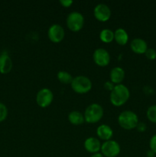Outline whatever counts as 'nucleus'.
Here are the masks:
<instances>
[{
    "mask_svg": "<svg viewBox=\"0 0 156 157\" xmlns=\"http://www.w3.org/2000/svg\"><path fill=\"white\" fill-rule=\"evenodd\" d=\"M129 96V90L126 86L122 84H116L110 92V102L113 105L120 107L127 102Z\"/></svg>",
    "mask_w": 156,
    "mask_h": 157,
    "instance_id": "nucleus-1",
    "label": "nucleus"
},
{
    "mask_svg": "<svg viewBox=\"0 0 156 157\" xmlns=\"http://www.w3.org/2000/svg\"><path fill=\"white\" fill-rule=\"evenodd\" d=\"M118 123L125 130H132L136 128V126L139 124V118L137 114L132 110H125L118 117Z\"/></svg>",
    "mask_w": 156,
    "mask_h": 157,
    "instance_id": "nucleus-2",
    "label": "nucleus"
},
{
    "mask_svg": "<svg viewBox=\"0 0 156 157\" xmlns=\"http://www.w3.org/2000/svg\"><path fill=\"white\" fill-rule=\"evenodd\" d=\"M103 108L100 104H96V103L90 104L86 108L85 112H84V115L85 121L89 124L97 123L102 119L103 117Z\"/></svg>",
    "mask_w": 156,
    "mask_h": 157,
    "instance_id": "nucleus-3",
    "label": "nucleus"
},
{
    "mask_svg": "<svg viewBox=\"0 0 156 157\" xmlns=\"http://www.w3.org/2000/svg\"><path fill=\"white\" fill-rule=\"evenodd\" d=\"M71 88L77 94H86L92 88V81L87 77L79 75L73 78L71 82Z\"/></svg>",
    "mask_w": 156,
    "mask_h": 157,
    "instance_id": "nucleus-4",
    "label": "nucleus"
},
{
    "mask_svg": "<svg viewBox=\"0 0 156 157\" xmlns=\"http://www.w3.org/2000/svg\"><path fill=\"white\" fill-rule=\"evenodd\" d=\"M67 25L68 29L72 32H79L84 25V17L80 12H72L67 15V19H66Z\"/></svg>",
    "mask_w": 156,
    "mask_h": 157,
    "instance_id": "nucleus-5",
    "label": "nucleus"
},
{
    "mask_svg": "<svg viewBox=\"0 0 156 157\" xmlns=\"http://www.w3.org/2000/svg\"><path fill=\"white\" fill-rule=\"evenodd\" d=\"M101 152L103 156L106 157H116L120 153L121 147L119 143L116 140H110L105 141L101 145Z\"/></svg>",
    "mask_w": 156,
    "mask_h": 157,
    "instance_id": "nucleus-6",
    "label": "nucleus"
},
{
    "mask_svg": "<svg viewBox=\"0 0 156 157\" xmlns=\"http://www.w3.org/2000/svg\"><path fill=\"white\" fill-rule=\"evenodd\" d=\"M54 100V94L49 88H42L37 93L36 102L41 107H47Z\"/></svg>",
    "mask_w": 156,
    "mask_h": 157,
    "instance_id": "nucleus-7",
    "label": "nucleus"
},
{
    "mask_svg": "<svg viewBox=\"0 0 156 157\" xmlns=\"http://www.w3.org/2000/svg\"><path fill=\"white\" fill-rule=\"evenodd\" d=\"M65 32L61 25L54 24L49 27L47 31V36L49 39L54 43L61 42L64 38Z\"/></svg>",
    "mask_w": 156,
    "mask_h": 157,
    "instance_id": "nucleus-8",
    "label": "nucleus"
},
{
    "mask_svg": "<svg viewBox=\"0 0 156 157\" xmlns=\"http://www.w3.org/2000/svg\"><path fill=\"white\" fill-rule=\"evenodd\" d=\"M93 58L97 65L104 67L108 65L110 61V55L109 52L102 48L96 49L93 52Z\"/></svg>",
    "mask_w": 156,
    "mask_h": 157,
    "instance_id": "nucleus-9",
    "label": "nucleus"
},
{
    "mask_svg": "<svg viewBox=\"0 0 156 157\" xmlns=\"http://www.w3.org/2000/svg\"><path fill=\"white\" fill-rule=\"evenodd\" d=\"M95 18L100 21H106L111 16V9L107 5L99 3L95 6L93 9Z\"/></svg>",
    "mask_w": 156,
    "mask_h": 157,
    "instance_id": "nucleus-10",
    "label": "nucleus"
},
{
    "mask_svg": "<svg viewBox=\"0 0 156 157\" xmlns=\"http://www.w3.org/2000/svg\"><path fill=\"white\" fill-rule=\"evenodd\" d=\"M12 68V61L7 52L0 54V73L6 75L9 73Z\"/></svg>",
    "mask_w": 156,
    "mask_h": 157,
    "instance_id": "nucleus-11",
    "label": "nucleus"
},
{
    "mask_svg": "<svg viewBox=\"0 0 156 157\" xmlns=\"http://www.w3.org/2000/svg\"><path fill=\"white\" fill-rule=\"evenodd\" d=\"M130 48L135 53L144 54L148 49V44L146 41L142 38H136L130 43Z\"/></svg>",
    "mask_w": 156,
    "mask_h": 157,
    "instance_id": "nucleus-12",
    "label": "nucleus"
},
{
    "mask_svg": "<svg viewBox=\"0 0 156 157\" xmlns=\"http://www.w3.org/2000/svg\"><path fill=\"white\" fill-rule=\"evenodd\" d=\"M101 145L99 140L96 137H89L84 141V148L90 153H96L100 150Z\"/></svg>",
    "mask_w": 156,
    "mask_h": 157,
    "instance_id": "nucleus-13",
    "label": "nucleus"
},
{
    "mask_svg": "<svg viewBox=\"0 0 156 157\" xmlns=\"http://www.w3.org/2000/svg\"><path fill=\"white\" fill-rule=\"evenodd\" d=\"M96 134L102 140H110L113 135V131L111 127L106 124H102L96 129Z\"/></svg>",
    "mask_w": 156,
    "mask_h": 157,
    "instance_id": "nucleus-14",
    "label": "nucleus"
},
{
    "mask_svg": "<svg viewBox=\"0 0 156 157\" xmlns=\"http://www.w3.org/2000/svg\"><path fill=\"white\" fill-rule=\"evenodd\" d=\"M125 78V71L121 67H115L110 71V80L113 84H119Z\"/></svg>",
    "mask_w": 156,
    "mask_h": 157,
    "instance_id": "nucleus-15",
    "label": "nucleus"
},
{
    "mask_svg": "<svg viewBox=\"0 0 156 157\" xmlns=\"http://www.w3.org/2000/svg\"><path fill=\"white\" fill-rule=\"evenodd\" d=\"M68 120L70 124L76 126L81 125L85 121L84 115L78 110H73L70 112L68 115Z\"/></svg>",
    "mask_w": 156,
    "mask_h": 157,
    "instance_id": "nucleus-16",
    "label": "nucleus"
},
{
    "mask_svg": "<svg viewBox=\"0 0 156 157\" xmlns=\"http://www.w3.org/2000/svg\"><path fill=\"white\" fill-rule=\"evenodd\" d=\"M114 39L119 44L124 45L128 42V35L125 29L119 28L114 32Z\"/></svg>",
    "mask_w": 156,
    "mask_h": 157,
    "instance_id": "nucleus-17",
    "label": "nucleus"
},
{
    "mask_svg": "<svg viewBox=\"0 0 156 157\" xmlns=\"http://www.w3.org/2000/svg\"><path fill=\"white\" fill-rule=\"evenodd\" d=\"M99 38L105 43H110L114 39V32L110 29H104L99 33Z\"/></svg>",
    "mask_w": 156,
    "mask_h": 157,
    "instance_id": "nucleus-18",
    "label": "nucleus"
},
{
    "mask_svg": "<svg viewBox=\"0 0 156 157\" xmlns=\"http://www.w3.org/2000/svg\"><path fill=\"white\" fill-rule=\"evenodd\" d=\"M57 77H58V79L59 80V81H61L63 84H71L72 81L73 79L72 75L69 72L66 71H58Z\"/></svg>",
    "mask_w": 156,
    "mask_h": 157,
    "instance_id": "nucleus-19",
    "label": "nucleus"
},
{
    "mask_svg": "<svg viewBox=\"0 0 156 157\" xmlns=\"http://www.w3.org/2000/svg\"><path fill=\"white\" fill-rule=\"evenodd\" d=\"M147 117L151 122L156 124V105H151L147 110Z\"/></svg>",
    "mask_w": 156,
    "mask_h": 157,
    "instance_id": "nucleus-20",
    "label": "nucleus"
},
{
    "mask_svg": "<svg viewBox=\"0 0 156 157\" xmlns=\"http://www.w3.org/2000/svg\"><path fill=\"white\" fill-rule=\"evenodd\" d=\"M8 116V109L3 103L0 102V122L6 119Z\"/></svg>",
    "mask_w": 156,
    "mask_h": 157,
    "instance_id": "nucleus-21",
    "label": "nucleus"
},
{
    "mask_svg": "<svg viewBox=\"0 0 156 157\" xmlns=\"http://www.w3.org/2000/svg\"><path fill=\"white\" fill-rule=\"evenodd\" d=\"M145 56L150 60H154L156 58V51L154 48H148L145 52Z\"/></svg>",
    "mask_w": 156,
    "mask_h": 157,
    "instance_id": "nucleus-22",
    "label": "nucleus"
},
{
    "mask_svg": "<svg viewBox=\"0 0 156 157\" xmlns=\"http://www.w3.org/2000/svg\"><path fill=\"white\" fill-rule=\"evenodd\" d=\"M149 147L150 150H151V151L154 152L156 154V134H154V136L151 138V140H150Z\"/></svg>",
    "mask_w": 156,
    "mask_h": 157,
    "instance_id": "nucleus-23",
    "label": "nucleus"
},
{
    "mask_svg": "<svg viewBox=\"0 0 156 157\" xmlns=\"http://www.w3.org/2000/svg\"><path fill=\"white\" fill-rule=\"evenodd\" d=\"M114 84H113L112 81H106V82L104 84V88L106 89L107 90H110V91H112L113 90V89L114 88Z\"/></svg>",
    "mask_w": 156,
    "mask_h": 157,
    "instance_id": "nucleus-24",
    "label": "nucleus"
},
{
    "mask_svg": "<svg viewBox=\"0 0 156 157\" xmlns=\"http://www.w3.org/2000/svg\"><path fill=\"white\" fill-rule=\"evenodd\" d=\"M136 128L139 131L143 132L146 130V124L143 122H139V124L136 126Z\"/></svg>",
    "mask_w": 156,
    "mask_h": 157,
    "instance_id": "nucleus-25",
    "label": "nucleus"
},
{
    "mask_svg": "<svg viewBox=\"0 0 156 157\" xmlns=\"http://www.w3.org/2000/svg\"><path fill=\"white\" fill-rule=\"evenodd\" d=\"M60 3L64 7H70L73 4V1L72 0H60Z\"/></svg>",
    "mask_w": 156,
    "mask_h": 157,
    "instance_id": "nucleus-26",
    "label": "nucleus"
},
{
    "mask_svg": "<svg viewBox=\"0 0 156 157\" xmlns=\"http://www.w3.org/2000/svg\"><path fill=\"white\" fill-rule=\"evenodd\" d=\"M147 156L148 157H154V156H155V153H154L153 151H151V150H148V152H147Z\"/></svg>",
    "mask_w": 156,
    "mask_h": 157,
    "instance_id": "nucleus-27",
    "label": "nucleus"
},
{
    "mask_svg": "<svg viewBox=\"0 0 156 157\" xmlns=\"http://www.w3.org/2000/svg\"><path fill=\"white\" fill-rule=\"evenodd\" d=\"M90 157H104V156L102 153H93V154H92V156Z\"/></svg>",
    "mask_w": 156,
    "mask_h": 157,
    "instance_id": "nucleus-28",
    "label": "nucleus"
}]
</instances>
